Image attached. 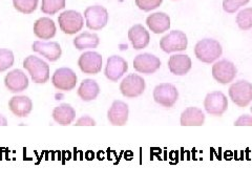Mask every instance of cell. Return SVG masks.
I'll return each instance as SVG.
<instances>
[{"label": "cell", "instance_id": "cell-10", "mask_svg": "<svg viewBox=\"0 0 252 189\" xmlns=\"http://www.w3.org/2000/svg\"><path fill=\"white\" fill-rule=\"evenodd\" d=\"M204 107L209 115L220 117L228 108L227 97L222 92L209 93L204 100Z\"/></svg>", "mask_w": 252, "mask_h": 189}, {"label": "cell", "instance_id": "cell-28", "mask_svg": "<svg viewBox=\"0 0 252 189\" xmlns=\"http://www.w3.org/2000/svg\"><path fill=\"white\" fill-rule=\"evenodd\" d=\"M236 23L241 30L248 31L252 28V7H246L236 15Z\"/></svg>", "mask_w": 252, "mask_h": 189}, {"label": "cell", "instance_id": "cell-35", "mask_svg": "<svg viewBox=\"0 0 252 189\" xmlns=\"http://www.w3.org/2000/svg\"><path fill=\"white\" fill-rule=\"evenodd\" d=\"M7 125V120L5 119V117L3 115L0 114V126H6Z\"/></svg>", "mask_w": 252, "mask_h": 189}, {"label": "cell", "instance_id": "cell-8", "mask_svg": "<svg viewBox=\"0 0 252 189\" xmlns=\"http://www.w3.org/2000/svg\"><path fill=\"white\" fill-rule=\"evenodd\" d=\"M145 86L146 85L143 78L137 74H130L122 80L120 84V91L126 98H137L144 93Z\"/></svg>", "mask_w": 252, "mask_h": 189}, {"label": "cell", "instance_id": "cell-13", "mask_svg": "<svg viewBox=\"0 0 252 189\" xmlns=\"http://www.w3.org/2000/svg\"><path fill=\"white\" fill-rule=\"evenodd\" d=\"M161 66L160 59L149 53L140 54L133 60V68L138 73L151 75L156 73Z\"/></svg>", "mask_w": 252, "mask_h": 189}, {"label": "cell", "instance_id": "cell-34", "mask_svg": "<svg viewBox=\"0 0 252 189\" xmlns=\"http://www.w3.org/2000/svg\"><path fill=\"white\" fill-rule=\"evenodd\" d=\"M235 126H252V117L249 115H243L234 122Z\"/></svg>", "mask_w": 252, "mask_h": 189}, {"label": "cell", "instance_id": "cell-20", "mask_svg": "<svg viewBox=\"0 0 252 189\" xmlns=\"http://www.w3.org/2000/svg\"><path fill=\"white\" fill-rule=\"evenodd\" d=\"M146 25L155 34H162L170 29V18L167 14L157 12L148 16Z\"/></svg>", "mask_w": 252, "mask_h": 189}, {"label": "cell", "instance_id": "cell-12", "mask_svg": "<svg viewBox=\"0 0 252 189\" xmlns=\"http://www.w3.org/2000/svg\"><path fill=\"white\" fill-rule=\"evenodd\" d=\"M78 65L84 74L97 75L102 68V56L97 52H85L79 58Z\"/></svg>", "mask_w": 252, "mask_h": 189}, {"label": "cell", "instance_id": "cell-31", "mask_svg": "<svg viewBox=\"0 0 252 189\" xmlns=\"http://www.w3.org/2000/svg\"><path fill=\"white\" fill-rule=\"evenodd\" d=\"M250 0H224L223 1V10L226 13H235L241 6L249 3Z\"/></svg>", "mask_w": 252, "mask_h": 189}, {"label": "cell", "instance_id": "cell-7", "mask_svg": "<svg viewBox=\"0 0 252 189\" xmlns=\"http://www.w3.org/2000/svg\"><path fill=\"white\" fill-rule=\"evenodd\" d=\"M179 98V92L173 84L161 83L154 90V99L158 104L164 107H172Z\"/></svg>", "mask_w": 252, "mask_h": 189}, {"label": "cell", "instance_id": "cell-29", "mask_svg": "<svg viewBox=\"0 0 252 189\" xmlns=\"http://www.w3.org/2000/svg\"><path fill=\"white\" fill-rule=\"evenodd\" d=\"M13 5L22 14H32L37 9L38 0H13Z\"/></svg>", "mask_w": 252, "mask_h": 189}, {"label": "cell", "instance_id": "cell-19", "mask_svg": "<svg viewBox=\"0 0 252 189\" xmlns=\"http://www.w3.org/2000/svg\"><path fill=\"white\" fill-rule=\"evenodd\" d=\"M191 59L184 54L172 55L168 60L169 70L176 76H184L191 69Z\"/></svg>", "mask_w": 252, "mask_h": 189}, {"label": "cell", "instance_id": "cell-27", "mask_svg": "<svg viewBox=\"0 0 252 189\" xmlns=\"http://www.w3.org/2000/svg\"><path fill=\"white\" fill-rule=\"evenodd\" d=\"M65 7V0H42L41 11L46 15H55Z\"/></svg>", "mask_w": 252, "mask_h": 189}, {"label": "cell", "instance_id": "cell-24", "mask_svg": "<svg viewBox=\"0 0 252 189\" xmlns=\"http://www.w3.org/2000/svg\"><path fill=\"white\" fill-rule=\"evenodd\" d=\"M182 126H202L205 122V115L198 107H188L181 114Z\"/></svg>", "mask_w": 252, "mask_h": 189}, {"label": "cell", "instance_id": "cell-1", "mask_svg": "<svg viewBox=\"0 0 252 189\" xmlns=\"http://www.w3.org/2000/svg\"><path fill=\"white\" fill-rule=\"evenodd\" d=\"M223 49L214 39H203L194 46V55L204 63H212L222 56Z\"/></svg>", "mask_w": 252, "mask_h": 189}, {"label": "cell", "instance_id": "cell-11", "mask_svg": "<svg viewBox=\"0 0 252 189\" xmlns=\"http://www.w3.org/2000/svg\"><path fill=\"white\" fill-rule=\"evenodd\" d=\"M236 70L235 65L229 60H220L216 62L214 66H212V76H214L215 80L220 84H228L234 80L236 77Z\"/></svg>", "mask_w": 252, "mask_h": 189}, {"label": "cell", "instance_id": "cell-9", "mask_svg": "<svg viewBox=\"0 0 252 189\" xmlns=\"http://www.w3.org/2000/svg\"><path fill=\"white\" fill-rule=\"evenodd\" d=\"M52 83L59 91L69 92L76 88L77 76L73 69L61 67L55 70L52 77Z\"/></svg>", "mask_w": 252, "mask_h": 189}, {"label": "cell", "instance_id": "cell-25", "mask_svg": "<svg viewBox=\"0 0 252 189\" xmlns=\"http://www.w3.org/2000/svg\"><path fill=\"white\" fill-rule=\"evenodd\" d=\"M78 96L83 101L89 102L96 99L100 94L99 84L93 79H84L78 89Z\"/></svg>", "mask_w": 252, "mask_h": 189}, {"label": "cell", "instance_id": "cell-17", "mask_svg": "<svg viewBox=\"0 0 252 189\" xmlns=\"http://www.w3.org/2000/svg\"><path fill=\"white\" fill-rule=\"evenodd\" d=\"M32 50L34 52L42 55L47 60L52 62L57 61L62 54V50L58 42H43V41H35L32 45Z\"/></svg>", "mask_w": 252, "mask_h": 189}, {"label": "cell", "instance_id": "cell-5", "mask_svg": "<svg viewBox=\"0 0 252 189\" xmlns=\"http://www.w3.org/2000/svg\"><path fill=\"white\" fill-rule=\"evenodd\" d=\"M187 36L181 31H171L160 40L161 50L165 53L183 52L187 49Z\"/></svg>", "mask_w": 252, "mask_h": 189}, {"label": "cell", "instance_id": "cell-14", "mask_svg": "<svg viewBox=\"0 0 252 189\" xmlns=\"http://www.w3.org/2000/svg\"><path fill=\"white\" fill-rule=\"evenodd\" d=\"M128 63L120 56H112L107 59L104 74L108 80L117 82L127 72Z\"/></svg>", "mask_w": 252, "mask_h": 189}, {"label": "cell", "instance_id": "cell-4", "mask_svg": "<svg viewBox=\"0 0 252 189\" xmlns=\"http://www.w3.org/2000/svg\"><path fill=\"white\" fill-rule=\"evenodd\" d=\"M228 93L231 101L239 107H246L252 101V84L246 80L231 84Z\"/></svg>", "mask_w": 252, "mask_h": 189}, {"label": "cell", "instance_id": "cell-26", "mask_svg": "<svg viewBox=\"0 0 252 189\" xmlns=\"http://www.w3.org/2000/svg\"><path fill=\"white\" fill-rule=\"evenodd\" d=\"M100 43V39L97 34L82 33L74 39V45L77 50L83 51L86 49H96Z\"/></svg>", "mask_w": 252, "mask_h": 189}, {"label": "cell", "instance_id": "cell-2", "mask_svg": "<svg viewBox=\"0 0 252 189\" xmlns=\"http://www.w3.org/2000/svg\"><path fill=\"white\" fill-rule=\"evenodd\" d=\"M25 67L35 83H45L50 79V66L45 61L36 56H29L23 61Z\"/></svg>", "mask_w": 252, "mask_h": 189}, {"label": "cell", "instance_id": "cell-15", "mask_svg": "<svg viewBox=\"0 0 252 189\" xmlns=\"http://www.w3.org/2000/svg\"><path fill=\"white\" fill-rule=\"evenodd\" d=\"M129 109L128 105L121 100H116L113 102L112 106L107 112L108 121L115 126H123L128 120Z\"/></svg>", "mask_w": 252, "mask_h": 189}, {"label": "cell", "instance_id": "cell-30", "mask_svg": "<svg viewBox=\"0 0 252 189\" xmlns=\"http://www.w3.org/2000/svg\"><path fill=\"white\" fill-rule=\"evenodd\" d=\"M14 64V54L6 49H0V73L5 72Z\"/></svg>", "mask_w": 252, "mask_h": 189}, {"label": "cell", "instance_id": "cell-32", "mask_svg": "<svg viewBox=\"0 0 252 189\" xmlns=\"http://www.w3.org/2000/svg\"><path fill=\"white\" fill-rule=\"evenodd\" d=\"M135 2L140 10L144 12H151L158 9L162 4L163 0H135Z\"/></svg>", "mask_w": 252, "mask_h": 189}, {"label": "cell", "instance_id": "cell-36", "mask_svg": "<svg viewBox=\"0 0 252 189\" xmlns=\"http://www.w3.org/2000/svg\"><path fill=\"white\" fill-rule=\"evenodd\" d=\"M250 112L252 113V106H251V108H250Z\"/></svg>", "mask_w": 252, "mask_h": 189}, {"label": "cell", "instance_id": "cell-3", "mask_svg": "<svg viewBox=\"0 0 252 189\" xmlns=\"http://www.w3.org/2000/svg\"><path fill=\"white\" fill-rule=\"evenodd\" d=\"M59 27L63 33L74 35L80 32L84 26L83 16L74 10H68L61 13L58 17Z\"/></svg>", "mask_w": 252, "mask_h": 189}, {"label": "cell", "instance_id": "cell-18", "mask_svg": "<svg viewBox=\"0 0 252 189\" xmlns=\"http://www.w3.org/2000/svg\"><path fill=\"white\" fill-rule=\"evenodd\" d=\"M128 39L130 40L133 49L140 51L145 49L149 44L151 36H149V33L143 26L135 25L128 31Z\"/></svg>", "mask_w": 252, "mask_h": 189}, {"label": "cell", "instance_id": "cell-6", "mask_svg": "<svg viewBox=\"0 0 252 189\" xmlns=\"http://www.w3.org/2000/svg\"><path fill=\"white\" fill-rule=\"evenodd\" d=\"M86 27L93 31H100L108 22V12L104 6L93 5L84 11Z\"/></svg>", "mask_w": 252, "mask_h": 189}, {"label": "cell", "instance_id": "cell-23", "mask_svg": "<svg viewBox=\"0 0 252 189\" xmlns=\"http://www.w3.org/2000/svg\"><path fill=\"white\" fill-rule=\"evenodd\" d=\"M76 118V112L72 105L63 103L53 110V119L58 124L66 126L72 124Z\"/></svg>", "mask_w": 252, "mask_h": 189}, {"label": "cell", "instance_id": "cell-16", "mask_svg": "<svg viewBox=\"0 0 252 189\" xmlns=\"http://www.w3.org/2000/svg\"><path fill=\"white\" fill-rule=\"evenodd\" d=\"M4 85L11 93H20L28 89L29 79L21 69L17 68L5 76Z\"/></svg>", "mask_w": 252, "mask_h": 189}, {"label": "cell", "instance_id": "cell-33", "mask_svg": "<svg viewBox=\"0 0 252 189\" xmlns=\"http://www.w3.org/2000/svg\"><path fill=\"white\" fill-rule=\"evenodd\" d=\"M76 126H94L96 125V121H94L93 118L90 116H83L76 121Z\"/></svg>", "mask_w": 252, "mask_h": 189}, {"label": "cell", "instance_id": "cell-22", "mask_svg": "<svg viewBox=\"0 0 252 189\" xmlns=\"http://www.w3.org/2000/svg\"><path fill=\"white\" fill-rule=\"evenodd\" d=\"M9 108L15 116L23 118L32 112L33 102L27 96H15L9 101Z\"/></svg>", "mask_w": 252, "mask_h": 189}, {"label": "cell", "instance_id": "cell-21", "mask_svg": "<svg viewBox=\"0 0 252 189\" xmlns=\"http://www.w3.org/2000/svg\"><path fill=\"white\" fill-rule=\"evenodd\" d=\"M56 31V25L49 17H41L34 23V34L42 40H50L55 37Z\"/></svg>", "mask_w": 252, "mask_h": 189}]
</instances>
